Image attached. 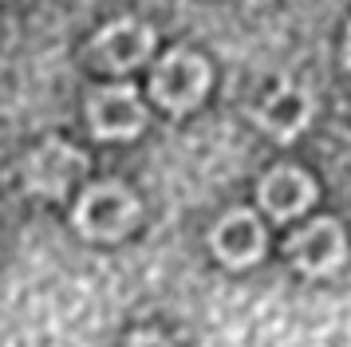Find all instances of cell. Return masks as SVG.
Returning <instances> with one entry per match:
<instances>
[{
	"label": "cell",
	"instance_id": "obj_1",
	"mask_svg": "<svg viewBox=\"0 0 351 347\" xmlns=\"http://www.w3.org/2000/svg\"><path fill=\"white\" fill-rule=\"evenodd\" d=\"M138 221V198L119 182H95L75 202V229L87 241H119Z\"/></svg>",
	"mask_w": 351,
	"mask_h": 347
},
{
	"label": "cell",
	"instance_id": "obj_2",
	"mask_svg": "<svg viewBox=\"0 0 351 347\" xmlns=\"http://www.w3.org/2000/svg\"><path fill=\"white\" fill-rule=\"evenodd\" d=\"M209 91V63L206 56H197L190 47H170L158 63H154V75H150V95L154 103L166 110H193Z\"/></svg>",
	"mask_w": 351,
	"mask_h": 347
},
{
	"label": "cell",
	"instance_id": "obj_3",
	"mask_svg": "<svg viewBox=\"0 0 351 347\" xmlns=\"http://www.w3.org/2000/svg\"><path fill=\"white\" fill-rule=\"evenodd\" d=\"M87 126L91 134L103 142L111 139H134L146 126V107L138 91L130 83H111V87H95L87 99Z\"/></svg>",
	"mask_w": 351,
	"mask_h": 347
},
{
	"label": "cell",
	"instance_id": "obj_4",
	"mask_svg": "<svg viewBox=\"0 0 351 347\" xmlns=\"http://www.w3.org/2000/svg\"><path fill=\"white\" fill-rule=\"evenodd\" d=\"M154 51V28L134 20V16H123L91 40V63L99 71H111V75H127L138 63L150 60Z\"/></svg>",
	"mask_w": 351,
	"mask_h": 347
},
{
	"label": "cell",
	"instance_id": "obj_5",
	"mask_svg": "<svg viewBox=\"0 0 351 347\" xmlns=\"http://www.w3.org/2000/svg\"><path fill=\"white\" fill-rule=\"evenodd\" d=\"M87 174V154L67 142H44L24 162V186L40 198H64Z\"/></svg>",
	"mask_w": 351,
	"mask_h": 347
},
{
	"label": "cell",
	"instance_id": "obj_6",
	"mask_svg": "<svg viewBox=\"0 0 351 347\" xmlns=\"http://www.w3.org/2000/svg\"><path fill=\"white\" fill-rule=\"evenodd\" d=\"M288 256H292V265L300 268V272L324 276V272H332V268L343 265V256H348V237L339 229V221L316 217L312 225H304L300 233L288 241Z\"/></svg>",
	"mask_w": 351,
	"mask_h": 347
},
{
	"label": "cell",
	"instance_id": "obj_7",
	"mask_svg": "<svg viewBox=\"0 0 351 347\" xmlns=\"http://www.w3.org/2000/svg\"><path fill=\"white\" fill-rule=\"evenodd\" d=\"M209 245L217 252V261H225L229 268H249L265 256V225L249 209H233L213 225Z\"/></svg>",
	"mask_w": 351,
	"mask_h": 347
},
{
	"label": "cell",
	"instance_id": "obj_8",
	"mask_svg": "<svg viewBox=\"0 0 351 347\" xmlns=\"http://www.w3.org/2000/svg\"><path fill=\"white\" fill-rule=\"evenodd\" d=\"M256 198H261V205H265L276 221H292L316 202V182H312L300 166H272V170L261 178Z\"/></svg>",
	"mask_w": 351,
	"mask_h": 347
},
{
	"label": "cell",
	"instance_id": "obj_9",
	"mask_svg": "<svg viewBox=\"0 0 351 347\" xmlns=\"http://www.w3.org/2000/svg\"><path fill=\"white\" fill-rule=\"evenodd\" d=\"M256 123L265 126L276 142H292L304 126L312 123V99H308V91H300V87L280 83V87L256 107Z\"/></svg>",
	"mask_w": 351,
	"mask_h": 347
},
{
	"label": "cell",
	"instance_id": "obj_10",
	"mask_svg": "<svg viewBox=\"0 0 351 347\" xmlns=\"http://www.w3.org/2000/svg\"><path fill=\"white\" fill-rule=\"evenodd\" d=\"M127 347H170V339H162L158 331H134Z\"/></svg>",
	"mask_w": 351,
	"mask_h": 347
},
{
	"label": "cell",
	"instance_id": "obj_11",
	"mask_svg": "<svg viewBox=\"0 0 351 347\" xmlns=\"http://www.w3.org/2000/svg\"><path fill=\"white\" fill-rule=\"evenodd\" d=\"M343 63H348V71H351V24H348V40H343Z\"/></svg>",
	"mask_w": 351,
	"mask_h": 347
},
{
	"label": "cell",
	"instance_id": "obj_12",
	"mask_svg": "<svg viewBox=\"0 0 351 347\" xmlns=\"http://www.w3.org/2000/svg\"><path fill=\"white\" fill-rule=\"evenodd\" d=\"M245 4H265V0H245Z\"/></svg>",
	"mask_w": 351,
	"mask_h": 347
}]
</instances>
